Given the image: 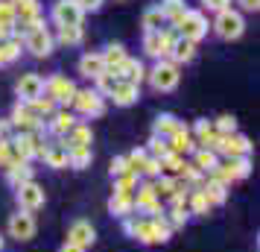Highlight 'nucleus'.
I'll return each instance as SVG.
<instances>
[{
  "label": "nucleus",
  "mask_w": 260,
  "mask_h": 252,
  "mask_svg": "<svg viewBox=\"0 0 260 252\" xmlns=\"http://www.w3.org/2000/svg\"><path fill=\"white\" fill-rule=\"evenodd\" d=\"M0 50H3V62L9 65V62H15L18 56H21V38H6V41H0Z\"/></svg>",
  "instance_id": "nucleus-42"
},
{
  "label": "nucleus",
  "mask_w": 260,
  "mask_h": 252,
  "mask_svg": "<svg viewBox=\"0 0 260 252\" xmlns=\"http://www.w3.org/2000/svg\"><path fill=\"white\" fill-rule=\"evenodd\" d=\"M202 193L208 197V203H211V205H222L225 200H228V188H225V185H219V182H213V179H205Z\"/></svg>",
  "instance_id": "nucleus-34"
},
{
  "label": "nucleus",
  "mask_w": 260,
  "mask_h": 252,
  "mask_svg": "<svg viewBox=\"0 0 260 252\" xmlns=\"http://www.w3.org/2000/svg\"><path fill=\"white\" fill-rule=\"evenodd\" d=\"M12 147L15 153L21 156V161H32V158H41V153H44V138H41V132H24V135H15L12 138Z\"/></svg>",
  "instance_id": "nucleus-10"
},
{
  "label": "nucleus",
  "mask_w": 260,
  "mask_h": 252,
  "mask_svg": "<svg viewBox=\"0 0 260 252\" xmlns=\"http://www.w3.org/2000/svg\"><path fill=\"white\" fill-rule=\"evenodd\" d=\"M205 3V9H211V12H222L231 6V0H202Z\"/></svg>",
  "instance_id": "nucleus-50"
},
{
  "label": "nucleus",
  "mask_w": 260,
  "mask_h": 252,
  "mask_svg": "<svg viewBox=\"0 0 260 252\" xmlns=\"http://www.w3.org/2000/svg\"><path fill=\"white\" fill-rule=\"evenodd\" d=\"M0 252H3V235H0Z\"/></svg>",
  "instance_id": "nucleus-56"
},
{
  "label": "nucleus",
  "mask_w": 260,
  "mask_h": 252,
  "mask_svg": "<svg viewBox=\"0 0 260 252\" xmlns=\"http://www.w3.org/2000/svg\"><path fill=\"white\" fill-rule=\"evenodd\" d=\"M164 24H167V18L161 12V6H149L143 12V33H161V30H167Z\"/></svg>",
  "instance_id": "nucleus-31"
},
{
  "label": "nucleus",
  "mask_w": 260,
  "mask_h": 252,
  "mask_svg": "<svg viewBox=\"0 0 260 252\" xmlns=\"http://www.w3.org/2000/svg\"><path fill=\"white\" fill-rule=\"evenodd\" d=\"M53 33H50L47 26H36L29 36L24 38V47L32 53V56H38V59H44V56H50L53 53Z\"/></svg>",
  "instance_id": "nucleus-13"
},
{
  "label": "nucleus",
  "mask_w": 260,
  "mask_h": 252,
  "mask_svg": "<svg viewBox=\"0 0 260 252\" xmlns=\"http://www.w3.org/2000/svg\"><path fill=\"white\" fill-rule=\"evenodd\" d=\"M59 252H85L82 246H76V243H68V240H64V246H61Z\"/></svg>",
  "instance_id": "nucleus-54"
},
{
  "label": "nucleus",
  "mask_w": 260,
  "mask_h": 252,
  "mask_svg": "<svg viewBox=\"0 0 260 252\" xmlns=\"http://www.w3.org/2000/svg\"><path fill=\"white\" fill-rule=\"evenodd\" d=\"M0 24L15 26V6H12V0H0Z\"/></svg>",
  "instance_id": "nucleus-48"
},
{
  "label": "nucleus",
  "mask_w": 260,
  "mask_h": 252,
  "mask_svg": "<svg viewBox=\"0 0 260 252\" xmlns=\"http://www.w3.org/2000/svg\"><path fill=\"white\" fill-rule=\"evenodd\" d=\"M120 76V79H126V82H132V85H141L143 79H146V68H143L138 59H126L123 65H120L117 71H114Z\"/></svg>",
  "instance_id": "nucleus-24"
},
{
  "label": "nucleus",
  "mask_w": 260,
  "mask_h": 252,
  "mask_svg": "<svg viewBox=\"0 0 260 252\" xmlns=\"http://www.w3.org/2000/svg\"><path fill=\"white\" fill-rule=\"evenodd\" d=\"M138 179H141V173H135V170L123 173V176H117V179H114V193H126V197H135Z\"/></svg>",
  "instance_id": "nucleus-37"
},
{
  "label": "nucleus",
  "mask_w": 260,
  "mask_h": 252,
  "mask_svg": "<svg viewBox=\"0 0 260 252\" xmlns=\"http://www.w3.org/2000/svg\"><path fill=\"white\" fill-rule=\"evenodd\" d=\"M100 56H103V62H106V71H111V73H114V71L120 68V65H123V62L129 59L123 44H108L106 53H100Z\"/></svg>",
  "instance_id": "nucleus-30"
},
{
  "label": "nucleus",
  "mask_w": 260,
  "mask_h": 252,
  "mask_svg": "<svg viewBox=\"0 0 260 252\" xmlns=\"http://www.w3.org/2000/svg\"><path fill=\"white\" fill-rule=\"evenodd\" d=\"M181 167H184V158L176 156V153H170V156L161 158V170H170V173H181Z\"/></svg>",
  "instance_id": "nucleus-47"
},
{
  "label": "nucleus",
  "mask_w": 260,
  "mask_h": 252,
  "mask_svg": "<svg viewBox=\"0 0 260 252\" xmlns=\"http://www.w3.org/2000/svg\"><path fill=\"white\" fill-rule=\"evenodd\" d=\"M216 164H219V156H216L213 150H202V147H196V150H193V167L199 170V173H205V176H208Z\"/></svg>",
  "instance_id": "nucleus-29"
},
{
  "label": "nucleus",
  "mask_w": 260,
  "mask_h": 252,
  "mask_svg": "<svg viewBox=\"0 0 260 252\" xmlns=\"http://www.w3.org/2000/svg\"><path fill=\"white\" fill-rule=\"evenodd\" d=\"M129 170H135V167L129 164V158H126V156H117L114 161H111V176H114V179L123 176V173H129ZM135 173H138V170H135Z\"/></svg>",
  "instance_id": "nucleus-49"
},
{
  "label": "nucleus",
  "mask_w": 260,
  "mask_h": 252,
  "mask_svg": "<svg viewBox=\"0 0 260 252\" xmlns=\"http://www.w3.org/2000/svg\"><path fill=\"white\" fill-rule=\"evenodd\" d=\"M53 24L56 26H82V6L76 3V0H56L53 3Z\"/></svg>",
  "instance_id": "nucleus-9"
},
{
  "label": "nucleus",
  "mask_w": 260,
  "mask_h": 252,
  "mask_svg": "<svg viewBox=\"0 0 260 252\" xmlns=\"http://www.w3.org/2000/svg\"><path fill=\"white\" fill-rule=\"evenodd\" d=\"M146 153H149V156L155 158V161H161V158L164 156H170V144H167L164 138H149V147H146Z\"/></svg>",
  "instance_id": "nucleus-43"
},
{
  "label": "nucleus",
  "mask_w": 260,
  "mask_h": 252,
  "mask_svg": "<svg viewBox=\"0 0 260 252\" xmlns=\"http://www.w3.org/2000/svg\"><path fill=\"white\" fill-rule=\"evenodd\" d=\"M176 41V30H161V33H143V50L152 59H167L170 47Z\"/></svg>",
  "instance_id": "nucleus-6"
},
{
  "label": "nucleus",
  "mask_w": 260,
  "mask_h": 252,
  "mask_svg": "<svg viewBox=\"0 0 260 252\" xmlns=\"http://www.w3.org/2000/svg\"><path fill=\"white\" fill-rule=\"evenodd\" d=\"M9 123H12V129L18 135H24V132H41V126H44V120L38 118L32 108H29V103H21V100H18V106H15Z\"/></svg>",
  "instance_id": "nucleus-8"
},
{
  "label": "nucleus",
  "mask_w": 260,
  "mask_h": 252,
  "mask_svg": "<svg viewBox=\"0 0 260 252\" xmlns=\"http://www.w3.org/2000/svg\"><path fill=\"white\" fill-rule=\"evenodd\" d=\"M85 38V30L82 26H59V41L64 47H76V44H82Z\"/></svg>",
  "instance_id": "nucleus-38"
},
{
  "label": "nucleus",
  "mask_w": 260,
  "mask_h": 252,
  "mask_svg": "<svg viewBox=\"0 0 260 252\" xmlns=\"http://www.w3.org/2000/svg\"><path fill=\"white\" fill-rule=\"evenodd\" d=\"M208 211H211V203H208V197L202 193V188H193V191H187V214L205 217Z\"/></svg>",
  "instance_id": "nucleus-32"
},
{
  "label": "nucleus",
  "mask_w": 260,
  "mask_h": 252,
  "mask_svg": "<svg viewBox=\"0 0 260 252\" xmlns=\"http://www.w3.org/2000/svg\"><path fill=\"white\" fill-rule=\"evenodd\" d=\"M146 79L155 91H173L181 79V73H178V65H173L170 59H158L152 71H146Z\"/></svg>",
  "instance_id": "nucleus-4"
},
{
  "label": "nucleus",
  "mask_w": 260,
  "mask_h": 252,
  "mask_svg": "<svg viewBox=\"0 0 260 252\" xmlns=\"http://www.w3.org/2000/svg\"><path fill=\"white\" fill-rule=\"evenodd\" d=\"M167 217V214H164ZM167 223L173 229H181L184 223H187V208H181V205H173L170 208V217H167Z\"/></svg>",
  "instance_id": "nucleus-44"
},
{
  "label": "nucleus",
  "mask_w": 260,
  "mask_h": 252,
  "mask_svg": "<svg viewBox=\"0 0 260 252\" xmlns=\"http://www.w3.org/2000/svg\"><path fill=\"white\" fill-rule=\"evenodd\" d=\"M152 223H155V232H158V240H161V243H164V240H170V235H173V226L167 223V217H164V214H155Z\"/></svg>",
  "instance_id": "nucleus-46"
},
{
  "label": "nucleus",
  "mask_w": 260,
  "mask_h": 252,
  "mask_svg": "<svg viewBox=\"0 0 260 252\" xmlns=\"http://www.w3.org/2000/svg\"><path fill=\"white\" fill-rule=\"evenodd\" d=\"M71 106L76 108V115H82V118H100V115L106 111V100L96 94V91H91V88H85V91L76 88Z\"/></svg>",
  "instance_id": "nucleus-7"
},
{
  "label": "nucleus",
  "mask_w": 260,
  "mask_h": 252,
  "mask_svg": "<svg viewBox=\"0 0 260 252\" xmlns=\"http://www.w3.org/2000/svg\"><path fill=\"white\" fill-rule=\"evenodd\" d=\"M181 126H184V123H181V120H176L173 115H158V118H155V132L152 135H155V138H164V141H170V138H173Z\"/></svg>",
  "instance_id": "nucleus-27"
},
{
  "label": "nucleus",
  "mask_w": 260,
  "mask_h": 252,
  "mask_svg": "<svg viewBox=\"0 0 260 252\" xmlns=\"http://www.w3.org/2000/svg\"><path fill=\"white\" fill-rule=\"evenodd\" d=\"M15 91L21 97V103H32L36 97L44 94V79H41L38 73H24V76L18 79V85H15Z\"/></svg>",
  "instance_id": "nucleus-16"
},
{
  "label": "nucleus",
  "mask_w": 260,
  "mask_h": 252,
  "mask_svg": "<svg viewBox=\"0 0 260 252\" xmlns=\"http://www.w3.org/2000/svg\"><path fill=\"white\" fill-rule=\"evenodd\" d=\"M76 3L82 6V12H96V9H100L106 0H76Z\"/></svg>",
  "instance_id": "nucleus-51"
},
{
  "label": "nucleus",
  "mask_w": 260,
  "mask_h": 252,
  "mask_svg": "<svg viewBox=\"0 0 260 252\" xmlns=\"http://www.w3.org/2000/svg\"><path fill=\"white\" fill-rule=\"evenodd\" d=\"M108 211L117 217H129L135 211V203H132V197L126 193H111V200H108Z\"/></svg>",
  "instance_id": "nucleus-35"
},
{
  "label": "nucleus",
  "mask_w": 260,
  "mask_h": 252,
  "mask_svg": "<svg viewBox=\"0 0 260 252\" xmlns=\"http://www.w3.org/2000/svg\"><path fill=\"white\" fill-rule=\"evenodd\" d=\"M240 6H243L246 12H257V9H260V0H240Z\"/></svg>",
  "instance_id": "nucleus-52"
},
{
  "label": "nucleus",
  "mask_w": 260,
  "mask_h": 252,
  "mask_svg": "<svg viewBox=\"0 0 260 252\" xmlns=\"http://www.w3.org/2000/svg\"><path fill=\"white\" fill-rule=\"evenodd\" d=\"M248 153H251V141L240 132L222 135L219 147H216V156H225V158H248Z\"/></svg>",
  "instance_id": "nucleus-12"
},
{
  "label": "nucleus",
  "mask_w": 260,
  "mask_h": 252,
  "mask_svg": "<svg viewBox=\"0 0 260 252\" xmlns=\"http://www.w3.org/2000/svg\"><path fill=\"white\" fill-rule=\"evenodd\" d=\"M94 240H96V232L88 220H76L71 226V232H68V243H76V246H82V249H88Z\"/></svg>",
  "instance_id": "nucleus-17"
},
{
  "label": "nucleus",
  "mask_w": 260,
  "mask_h": 252,
  "mask_svg": "<svg viewBox=\"0 0 260 252\" xmlns=\"http://www.w3.org/2000/svg\"><path fill=\"white\" fill-rule=\"evenodd\" d=\"M208 18H205V12H199V9H187V12L178 18L176 24V36L178 38H187V41H202V38L208 36Z\"/></svg>",
  "instance_id": "nucleus-2"
},
{
  "label": "nucleus",
  "mask_w": 260,
  "mask_h": 252,
  "mask_svg": "<svg viewBox=\"0 0 260 252\" xmlns=\"http://www.w3.org/2000/svg\"><path fill=\"white\" fill-rule=\"evenodd\" d=\"M18 191V205L24 208V211H36V208H41L44 205V188L38 185V182H24V185H18L15 188Z\"/></svg>",
  "instance_id": "nucleus-15"
},
{
  "label": "nucleus",
  "mask_w": 260,
  "mask_h": 252,
  "mask_svg": "<svg viewBox=\"0 0 260 252\" xmlns=\"http://www.w3.org/2000/svg\"><path fill=\"white\" fill-rule=\"evenodd\" d=\"M167 144H170V153H176V156H181V158L196 150V141H193V135H190L187 126H181V129H178V132L167 141Z\"/></svg>",
  "instance_id": "nucleus-22"
},
{
  "label": "nucleus",
  "mask_w": 260,
  "mask_h": 252,
  "mask_svg": "<svg viewBox=\"0 0 260 252\" xmlns=\"http://www.w3.org/2000/svg\"><path fill=\"white\" fill-rule=\"evenodd\" d=\"M76 123H79V120L73 118L68 108H56V111H53V118H50V132L59 135V138H64V135L76 126Z\"/></svg>",
  "instance_id": "nucleus-21"
},
{
  "label": "nucleus",
  "mask_w": 260,
  "mask_h": 252,
  "mask_svg": "<svg viewBox=\"0 0 260 252\" xmlns=\"http://www.w3.org/2000/svg\"><path fill=\"white\" fill-rule=\"evenodd\" d=\"M213 33L222 38V41H234V38H240L243 33H246V21H243V15L237 12V9H222V12H216V18H213Z\"/></svg>",
  "instance_id": "nucleus-3"
},
{
  "label": "nucleus",
  "mask_w": 260,
  "mask_h": 252,
  "mask_svg": "<svg viewBox=\"0 0 260 252\" xmlns=\"http://www.w3.org/2000/svg\"><path fill=\"white\" fill-rule=\"evenodd\" d=\"M103 71H106V62H103L100 53H85L82 59H79V73H82L85 79H96Z\"/></svg>",
  "instance_id": "nucleus-26"
},
{
  "label": "nucleus",
  "mask_w": 260,
  "mask_h": 252,
  "mask_svg": "<svg viewBox=\"0 0 260 252\" xmlns=\"http://www.w3.org/2000/svg\"><path fill=\"white\" fill-rule=\"evenodd\" d=\"M158 6H161V12H164L167 24H173V26L178 24V18H181V15L187 12V6H184V0H161Z\"/></svg>",
  "instance_id": "nucleus-36"
},
{
  "label": "nucleus",
  "mask_w": 260,
  "mask_h": 252,
  "mask_svg": "<svg viewBox=\"0 0 260 252\" xmlns=\"http://www.w3.org/2000/svg\"><path fill=\"white\" fill-rule=\"evenodd\" d=\"M41 158L47 161L50 167H56V170H61V167H71V161H68V147L61 144H47L44 147V153H41Z\"/></svg>",
  "instance_id": "nucleus-25"
},
{
  "label": "nucleus",
  "mask_w": 260,
  "mask_h": 252,
  "mask_svg": "<svg viewBox=\"0 0 260 252\" xmlns=\"http://www.w3.org/2000/svg\"><path fill=\"white\" fill-rule=\"evenodd\" d=\"M73 94H76V85L68 79V76H50L44 79V97H50L56 106H71L73 103Z\"/></svg>",
  "instance_id": "nucleus-5"
},
{
  "label": "nucleus",
  "mask_w": 260,
  "mask_h": 252,
  "mask_svg": "<svg viewBox=\"0 0 260 252\" xmlns=\"http://www.w3.org/2000/svg\"><path fill=\"white\" fill-rule=\"evenodd\" d=\"M6 179H9V185H24V182L32 179V167H29V161H18V164H12V167H6Z\"/></svg>",
  "instance_id": "nucleus-33"
},
{
  "label": "nucleus",
  "mask_w": 260,
  "mask_h": 252,
  "mask_svg": "<svg viewBox=\"0 0 260 252\" xmlns=\"http://www.w3.org/2000/svg\"><path fill=\"white\" fill-rule=\"evenodd\" d=\"M193 56H196V44L187 41V38L176 36V41H173V47H170V56H167V59L173 62V65H184V62H193Z\"/></svg>",
  "instance_id": "nucleus-20"
},
{
  "label": "nucleus",
  "mask_w": 260,
  "mask_h": 252,
  "mask_svg": "<svg viewBox=\"0 0 260 252\" xmlns=\"http://www.w3.org/2000/svg\"><path fill=\"white\" fill-rule=\"evenodd\" d=\"M132 238H138L141 243H146V246L161 243V240H158V232H155L152 217H141V220H135V226H132Z\"/></svg>",
  "instance_id": "nucleus-23"
},
{
  "label": "nucleus",
  "mask_w": 260,
  "mask_h": 252,
  "mask_svg": "<svg viewBox=\"0 0 260 252\" xmlns=\"http://www.w3.org/2000/svg\"><path fill=\"white\" fill-rule=\"evenodd\" d=\"M12 6H15V21L18 24H36L41 18L38 0H12Z\"/></svg>",
  "instance_id": "nucleus-18"
},
{
  "label": "nucleus",
  "mask_w": 260,
  "mask_h": 252,
  "mask_svg": "<svg viewBox=\"0 0 260 252\" xmlns=\"http://www.w3.org/2000/svg\"><path fill=\"white\" fill-rule=\"evenodd\" d=\"M132 203H135V208L138 211H143V214H161V197H158V191H155L152 182H143V185H138L135 188V197H132Z\"/></svg>",
  "instance_id": "nucleus-11"
},
{
  "label": "nucleus",
  "mask_w": 260,
  "mask_h": 252,
  "mask_svg": "<svg viewBox=\"0 0 260 252\" xmlns=\"http://www.w3.org/2000/svg\"><path fill=\"white\" fill-rule=\"evenodd\" d=\"M61 144L68 147V150H71V147H91V126H85V123H76L71 132L61 138Z\"/></svg>",
  "instance_id": "nucleus-28"
},
{
  "label": "nucleus",
  "mask_w": 260,
  "mask_h": 252,
  "mask_svg": "<svg viewBox=\"0 0 260 252\" xmlns=\"http://www.w3.org/2000/svg\"><path fill=\"white\" fill-rule=\"evenodd\" d=\"M29 108H32V111H36V115H38L41 120H44V118H53V111H56L59 106H56V103H53L50 97L41 94V97H36V100L29 103Z\"/></svg>",
  "instance_id": "nucleus-41"
},
{
  "label": "nucleus",
  "mask_w": 260,
  "mask_h": 252,
  "mask_svg": "<svg viewBox=\"0 0 260 252\" xmlns=\"http://www.w3.org/2000/svg\"><path fill=\"white\" fill-rule=\"evenodd\" d=\"M213 129L219 135H231V132H237V120L231 118V115H222V118L213 120Z\"/></svg>",
  "instance_id": "nucleus-45"
},
{
  "label": "nucleus",
  "mask_w": 260,
  "mask_h": 252,
  "mask_svg": "<svg viewBox=\"0 0 260 252\" xmlns=\"http://www.w3.org/2000/svg\"><path fill=\"white\" fill-rule=\"evenodd\" d=\"M6 38H12V26L0 24V41H6Z\"/></svg>",
  "instance_id": "nucleus-53"
},
{
  "label": "nucleus",
  "mask_w": 260,
  "mask_h": 252,
  "mask_svg": "<svg viewBox=\"0 0 260 252\" xmlns=\"http://www.w3.org/2000/svg\"><path fill=\"white\" fill-rule=\"evenodd\" d=\"M36 217H32V211H18V214L9 217V235H12L15 240H29L36 238Z\"/></svg>",
  "instance_id": "nucleus-14"
},
{
  "label": "nucleus",
  "mask_w": 260,
  "mask_h": 252,
  "mask_svg": "<svg viewBox=\"0 0 260 252\" xmlns=\"http://www.w3.org/2000/svg\"><path fill=\"white\" fill-rule=\"evenodd\" d=\"M108 97H111L117 106H132V103H138V97H141V85H132V82H126V79H120Z\"/></svg>",
  "instance_id": "nucleus-19"
},
{
  "label": "nucleus",
  "mask_w": 260,
  "mask_h": 252,
  "mask_svg": "<svg viewBox=\"0 0 260 252\" xmlns=\"http://www.w3.org/2000/svg\"><path fill=\"white\" fill-rule=\"evenodd\" d=\"M68 161H71V167L82 170L91 164V147H71L68 150Z\"/></svg>",
  "instance_id": "nucleus-39"
},
{
  "label": "nucleus",
  "mask_w": 260,
  "mask_h": 252,
  "mask_svg": "<svg viewBox=\"0 0 260 252\" xmlns=\"http://www.w3.org/2000/svg\"><path fill=\"white\" fill-rule=\"evenodd\" d=\"M248 173H251V161H248V158H225V161H219V164L208 173V179L219 182L225 188H231V182L246 179Z\"/></svg>",
  "instance_id": "nucleus-1"
},
{
  "label": "nucleus",
  "mask_w": 260,
  "mask_h": 252,
  "mask_svg": "<svg viewBox=\"0 0 260 252\" xmlns=\"http://www.w3.org/2000/svg\"><path fill=\"white\" fill-rule=\"evenodd\" d=\"M94 82H96L94 91H96L100 97H106V94H111V91H114V85L120 82V76H117V73H111V71H103V73L94 79Z\"/></svg>",
  "instance_id": "nucleus-40"
},
{
  "label": "nucleus",
  "mask_w": 260,
  "mask_h": 252,
  "mask_svg": "<svg viewBox=\"0 0 260 252\" xmlns=\"http://www.w3.org/2000/svg\"><path fill=\"white\" fill-rule=\"evenodd\" d=\"M3 65H6V62H3V50H0V68H3Z\"/></svg>",
  "instance_id": "nucleus-55"
}]
</instances>
